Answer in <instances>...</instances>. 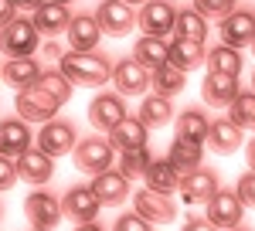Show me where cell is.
I'll list each match as a JSON object with an SVG mask.
<instances>
[{
  "label": "cell",
  "instance_id": "48",
  "mask_svg": "<svg viewBox=\"0 0 255 231\" xmlns=\"http://www.w3.org/2000/svg\"><path fill=\"white\" fill-rule=\"evenodd\" d=\"M252 89H255V72H252Z\"/></svg>",
  "mask_w": 255,
  "mask_h": 231
},
{
  "label": "cell",
  "instance_id": "17",
  "mask_svg": "<svg viewBox=\"0 0 255 231\" xmlns=\"http://www.w3.org/2000/svg\"><path fill=\"white\" fill-rule=\"evenodd\" d=\"M113 82H116V89L123 96H143L150 89V72L136 58H123L119 65H113Z\"/></svg>",
  "mask_w": 255,
  "mask_h": 231
},
{
  "label": "cell",
  "instance_id": "1",
  "mask_svg": "<svg viewBox=\"0 0 255 231\" xmlns=\"http://www.w3.org/2000/svg\"><path fill=\"white\" fill-rule=\"evenodd\" d=\"M58 68L75 85H106L113 78L109 58L99 55V51H68V55L58 58Z\"/></svg>",
  "mask_w": 255,
  "mask_h": 231
},
{
  "label": "cell",
  "instance_id": "35",
  "mask_svg": "<svg viewBox=\"0 0 255 231\" xmlns=\"http://www.w3.org/2000/svg\"><path fill=\"white\" fill-rule=\"evenodd\" d=\"M228 119L242 126V129H252L255 126V92H238V99L228 106Z\"/></svg>",
  "mask_w": 255,
  "mask_h": 231
},
{
  "label": "cell",
  "instance_id": "18",
  "mask_svg": "<svg viewBox=\"0 0 255 231\" xmlns=\"http://www.w3.org/2000/svg\"><path fill=\"white\" fill-rule=\"evenodd\" d=\"M102 24H99V17H92V14H79V17H72V24H68V31H65V38H68V44H72V51H96V44L102 41Z\"/></svg>",
  "mask_w": 255,
  "mask_h": 231
},
{
  "label": "cell",
  "instance_id": "12",
  "mask_svg": "<svg viewBox=\"0 0 255 231\" xmlns=\"http://www.w3.org/2000/svg\"><path fill=\"white\" fill-rule=\"evenodd\" d=\"M133 204H136V214H143V218L153 221V225H167V221L177 218L174 197H170V194H160V191H150V187H143V191L133 197Z\"/></svg>",
  "mask_w": 255,
  "mask_h": 231
},
{
  "label": "cell",
  "instance_id": "53",
  "mask_svg": "<svg viewBox=\"0 0 255 231\" xmlns=\"http://www.w3.org/2000/svg\"><path fill=\"white\" fill-rule=\"evenodd\" d=\"M0 78H3V75H0Z\"/></svg>",
  "mask_w": 255,
  "mask_h": 231
},
{
  "label": "cell",
  "instance_id": "29",
  "mask_svg": "<svg viewBox=\"0 0 255 231\" xmlns=\"http://www.w3.org/2000/svg\"><path fill=\"white\" fill-rule=\"evenodd\" d=\"M170 160H174V167L180 173H191L201 167V160H204V143H191V139H184V136H177L174 143H170Z\"/></svg>",
  "mask_w": 255,
  "mask_h": 231
},
{
  "label": "cell",
  "instance_id": "27",
  "mask_svg": "<svg viewBox=\"0 0 255 231\" xmlns=\"http://www.w3.org/2000/svg\"><path fill=\"white\" fill-rule=\"evenodd\" d=\"M201 61H208L204 41L174 38V44H170V65H174V68H180V72H194V68H201Z\"/></svg>",
  "mask_w": 255,
  "mask_h": 231
},
{
  "label": "cell",
  "instance_id": "14",
  "mask_svg": "<svg viewBox=\"0 0 255 231\" xmlns=\"http://www.w3.org/2000/svg\"><path fill=\"white\" fill-rule=\"evenodd\" d=\"M218 191H221V187H218V173L215 170L197 167V170H191V173L180 177V194H184L187 204H208Z\"/></svg>",
  "mask_w": 255,
  "mask_h": 231
},
{
  "label": "cell",
  "instance_id": "40",
  "mask_svg": "<svg viewBox=\"0 0 255 231\" xmlns=\"http://www.w3.org/2000/svg\"><path fill=\"white\" fill-rule=\"evenodd\" d=\"M235 191H238V197H242V204H245V208H255V170L245 173V177L238 180Z\"/></svg>",
  "mask_w": 255,
  "mask_h": 231
},
{
  "label": "cell",
  "instance_id": "15",
  "mask_svg": "<svg viewBox=\"0 0 255 231\" xmlns=\"http://www.w3.org/2000/svg\"><path fill=\"white\" fill-rule=\"evenodd\" d=\"M126 119V106H123V99L113 96V92H102L89 102V122L102 129V133H109L113 126H119Z\"/></svg>",
  "mask_w": 255,
  "mask_h": 231
},
{
  "label": "cell",
  "instance_id": "42",
  "mask_svg": "<svg viewBox=\"0 0 255 231\" xmlns=\"http://www.w3.org/2000/svg\"><path fill=\"white\" fill-rule=\"evenodd\" d=\"M184 231H221V228H215L208 218H191V221L184 225Z\"/></svg>",
  "mask_w": 255,
  "mask_h": 231
},
{
  "label": "cell",
  "instance_id": "50",
  "mask_svg": "<svg viewBox=\"0 0 255 231\" xmlns=\"http://www.w3.org/2000/svg\"><path fill=\"white\" fill-rule=\"evenodd\" d=\"M34 231H41V228H34Z\"/></svg>",
  "mask_w": 255,
  "mask_h": 231
},
{
  "label": "cell",
  "instance_id": "34",
  "mask_svg": "<svg viewBox=\"0 0 255 231\" xmlns=\"http://www.w3.org/2000/svg\"><path fill=\"white\" fill-rule=\"evenodd\" d=\"M34 85H38V89H44L48 96H55V99L61 102V106H65V102L72 99V92H75V89H72L75 82H72V78L65 75L61 68H55V72H41V78L34 82Z\"/></svg>",
  "mask_w": 255,
  "mask_h": 231
},
{
  "label": "cell",
  "instance_id": "44",
  "mask_svg": "<svg viewBox=\"0 0 255 231\" xmlns=\"http://www.w3.org/2000/svg\"><path fill=\"white\" fill-rule=\"evenodd\" d=\"M245 156H249V167H252V170H255V139H252V143H249V146H245Z\"/></svg>",
  "mask_w": 255,
  "mask_h": 231
},
{
  "label": "cell",
  "instance_id": "6",
  "mask_svg": "<svg viewBox=\"0 0 255 231\" xmlns=\"http://www.w3.org/2000/svg\"><path fill=\"white\" fill-rule=\"evenodd\" d=\"M242 218H245V204H242V197L238 191H218L211 201H208V221L215 225V228H238L242 225Z\"/></svg>",
  "mask_w": 255,
  "mask_h": 231
},
{
  "label": "cell",
  "instance_id": "32",
  "mask_svg": "<svg viewBox=\"0 0 255 231\" xmlns=\"http://www.w3.org/2000/svg\"><path fill=\"white\" fill-rule=\"evenodd\" d=\"M208 129H211V119L201 109H187L177 116V136H184L191 143H208Z\"/></svg>",
  "mask_w": 255,
  "mask_h": 231
},
{
  "label": "cell",
  "instance_id": "45",
  "mask_svg": "<svg viewBox=\"0 0 255 231\" xmlns=\"http://www.w3.org/2000/svg\"><path fill=\"white\" fill-rule=\"evenodd\" d=\"M75 231H106L102 225H96V221H85V225H79Z\"/></svg>",
  "mask_w": 255,
  "mask_h": 231
},
{
  "label": "cell",
  "instance_id": "38",
  "mask_svg": "<svg viewBox=\"0 0 255 231\" xmlns=\"http://www.w3.org/2000/svg\"><path fill=\"white\" fill-rule=\"evenodd\" d=\"M113 231H153V221H146L143 214L129 211V214H119V218H116Z\"/></svg>",
  "mask_w": 255,
  "mask_h": 231
},
{
  "label": "cell",
  "instance_id": "3",
  "mask_svg": "<svg viewBox=\"0 0 255 231\" xmlns=\"http://www.w3.org/2000/svg\"><path fill=\"white\" fill-rule=\"evenodd\" d=\"M75 167H79L82 173H102V170H109L113 167V143H109V136L102 139V136H89V139H79L75 143Z\"/></svg>",
  "mask_w": 255,
  "mask_h": 231
},
{
  "label": "cell",
  "instance_id": "28",
  "mask_svg": "<svg viewBox=\"0 0 255 231\" xmlns=\"http://www.w3.org/2000/svg\"><path fill=\"white\" fill-rule=\"evenodd\" d=\"M136 119L146 129H160V126H167V122L174 119V106H170V99H163V96H146L139 102Z\"/></svg>",
  "mask_w": 255,
  "mask_h": 231
},
{
  "label": "cell",
  "instance_id": "13",
  "mask_svg": "<svg viewBox=\"0 0 255 231\" xmlns=\"http://www.w3.org/2000/svg\"><path fill=\"white\" fill-rule=\"evenodd\" d=\"M34 146V136H31V126L27 119H0V153L17 160L20 153H27Z\"/></svg>",
  "mask_w": 255,
  "mask_h": 231
},
{
  "label": "cell",
  "instance_id": "37",
  "mask_svg": "<svg viewBox=\"0 0 255 231\" xmlns=\"http://www.w3.org/2000/svg\"><path fill=\"white\" fill-rule=\"evenodd\" d=\"M238 0H194V10L201 14V17H228L232 10H235Z\"/></svg>",
  "mask_w": 255,
  "mask_h": 231
},
{
  "label": "cell",
  "instance_id": "25",
  "mask_svg": "<svg viewBox=\"0 0 255 231\" xmlns=\"http://www.w3.org/2000/svg\"><path fill=\"white\" fill-rule=\"evenodd\" d=\"M68 24H72V10L65 3L44 0L34 10V27H38L41 34H61V31H68Z\"/></svg>",
  "mask_w": 255,
  "mask_h": 231
},
{
  "label": "cell",
  "instance_id": "22",
  "mask_svg": "<svg viewBox=\"0 0 255 231\" xmlns=\"http://www.w3.org/2000/svg\"><path fill=\"white\" fill-rule=\"evenodd\" d=\"M109 143H113V150L119 153H126V150H143L146 146V126L133 119V116H126L119 126L109 129Z\"/></svg>",
  "mask_w": 255,
  "mask_h": 231
},
{
  "label": "cell",
  "instance_id": "21",
  "mask_svg": "<svg viewBox=\"0 0 255 231\" xmlns=\"http://www.w3.org/2000/svg\"><path fill=\"white\" fill-rule=\"evenodd\" d=\"M133 58H136L139 65L153 75L157 68H163V65H170V44L163 38H153V34H143V38L136 41V48H133Z\"/></svg>",
  "mask_w": 255,
  "mask_h": 231
},
{
  "label": "cell",
  "instance_id": "43",
  "mask_svg": "<svg viewBox=\"0 0 255 231\" xmlns=\"http://www.w3.org/2000/svg\"><path fill=\"white\" fill-rule=\"evenodd\" d=\"M14 3H17L20 10H38V7L44 3V0H14Z\"/></svg>",
  "mask_w": 255,
  "mask_h": 231
},
{
  "label": "cell",
  "instance_id": "49",
  "mask_svg": "<svg viewBox=\"0 0 255 231\" xmlns=\"http://www.w3.org/2000/svg\"><path fill=\"white\" fill-rule=\"evenodd\" d=\"M228 231H245V228H228Z\"/></svg>",
  "mask_w": 255,
  "mask_h": 231
},
{
  "label": "cell",
  "instance_id": "31",
  "mask_svg": "<svg viewBox=\"0 0 255 231\" xmlns=\"http://www.w3.org/2000/svg\"><path fill=\"white\" fill-rule=\"evenodd\" d=\"M150 89H157V96L170 99V96H180L187 89V72H180L174 65H163L150 75Z\"/></svg>",
  "mask_w": 255,
  "mask_h": 231
},
{
  "label": "cell",
  "instance_id": "19",
  "mask_svg": "<svg viewBox=\"0 0 255 231\" xmlns=\"http://www.w3.org/2000/svg\"><path fill=\"white\" fill-rule=\"evenodd\" d=\"M92 191H96V197L102 201V208H106V204L116 208V204H123V201L129 197V180L119 170H102V173L92 177Z\"/></svg>",
  "mask_w": 255,
  "mask_h": 231
},
{
  "label": "cell",
  "instance_id": "23",
  "mask_svg": "<svg viewBox=\"0 0 255 231\" xmlns=\"http://www.w3.org/2000/svg\"><path fill=\"white\" fill-rule=\"evenodd\" d=\"M208 143H211V150H215V153L232 156L238 146L245 143V139H242V126H235L228 116H225V119H215V122H211V129H208Z\"/></svg>",
  "mask_w": 255,
  "mask_h": 231
},
{
  "label": "cell",
  "instance_id": "36",
  "mask_svg": "<svg viewBox=\"0 0 255 231\" xmlns=\"http://www.w3.org/2000/svg\"><path fill=\"white\" fill-rule=\"evenodd\" d=\"M150 163H153V156H150V150H146V146H143V150H126V153H119V173H123L126 180L143 177Z\"/></svg>",
  "mask_w": 255,
  "mask_h": 231
},
{
  "label": "cell",
  "instance_id": "26",
  "mask_svg": "<svg viewBox=\"0 0 255 231\" xmlns=\"http://www.w3.org/2000/svg\"><path fill=\"white\" fill-rule=\"evenodd\" d=\"M0 75H3V82L10 85V89H31L34 82L41 78V68L34 58H10L3 68H0Z\"/></svg>",
  "mask_w": 255,
  "mask_h": 231
},
{
  "label": "cell",
  "instance_id": "41",
  "mask_svg": "<svg viewBox=\"0 0 255 231\" xmlns=\"http://www.w3.org/2000/svg\"><path fill=\"white\" fill-rule=\"evenodd\" d=\"M17 3H14V0H0V27H7V24H10V20L17 17Z\"/></svg>",
  "mask_w": 255,
  "mask_h": 231
},
{
  "label": "cell",
  "instance_id": "11",
  "mask_svg": "<svg viewBox=\"0 0 255 231\" xmlns=\"http://www.w3.org/2000/svg\"><path fill=\"white\" fill-rule=\"evenodd\" d=\"M177 10L170 7V0H146V7L136 14V24L143 27V34H153V38H163L174 31Z\"/></svg>",
  "mask_w": 255,
  "mask_h": 231
},
{
  "label": "cell",
  "instance_id": "5",
  "mask_svg": "<svg viewBox=\"0 0 255 231\" xmlns=\"http://www.w3.org/2000/svg\"><path fill=\"white\" fill-rule=\"evenodd\" d=\"M61 201L55 197V194L48 191H31L27 197H24V218L34 225V228L41 231H51L55 225L61 221Z\"/></svg>",
  "mask_w": 255,
  "mask_h": 231
},
{
  "label": "cell",
  "instance_id": "7",
  "mask_svg": "<svg viewBox=\"0 0 255 231\" xmlns=\"http://www.w3.org/2000/svg\"><path fill=\"white\" fill-rule=\"evenodd\" d=\"M75 143H79V133H75L72 122H58V119H51V122L41 126V133H38V150H44L48 156L72 153Z\"/></svg>",
  "mask_w": 255,
  "mask_h": 231
},
{
  "label": "cell",
  "instance_id": "33",
  "mask_svg": "<svg viewBox=\"0 0 255 231\" xmlns=\"http://www.w3.org/2000/svg\"><path fill=\"white\" fill-rule=\"evenodd\" d=\"M174 34L177 38H187V41H204L208 38V17H201L194 7L191 10H180L174 20Z\"/></svg>",
  "mask_w": 255,
  "mask_h": 231
},
{
  "label": "cell",
  "instance_id": "4",
  "mask_svg": "<svg viewBox=\"0 0 255 231\" xmlns=\"http://www.w3.org/2000/svg\"><path fill=\"white\" fill-rule=\"evenodd\" d=\"M61 102L55 96H48L44 89L31 85V89H20L17 92V116L27 122H51L58 116Z\"/></svg>",
  "mask_w": 255,
  "mask_h": 231
},
{
  "label": "cell",
  "instance_id": "46",
  "mask_svg": "<svg viewBox=\"0 0 255 231\" xmlns=\"http://www.w3.org/2000/svg\"><path fill=\"white\" fill-rule=\"evenodd\" d=\"M51 3H65V7H68V3H75V0H51Z\"/></svg>",
  "mask_w": 255,
  "mask_h": 231
},
{
  "label": "cell",
  "instance_id": "9",
  "mask_svg": "<svg viewBox=\"0 0 255 231\" xmlns=\"http://www.w3.org/2000/svg\"><path fill=\"white\" fill-rule=\"evenodd\" d=\"M221 44H228V48H249L255 44V14L249 10H232L228 17H221Z\"/></svg>",
  "mask_w": 255,
  "mask_h": 231
},
{
  "label": "cell",
  "instance_id": "16",
  "mask_svg": "<svg viewBox=\"0 0 255 231\" xmlns=\"http://www.w3.org/2000/svg\"><path fill=\"white\" fill-rule=\"evenodd\" d=\"M17 173H20V180L41 187V184H48V180L55 177V156H48L44 150L31 146L27 153L17 156Z\"/></svg>",
  "mask_w": 255,
  "mask_h": 231
},
{
  "label": "cell",
  "instance_id": "8",
  "mask_svg": "<svg viewBox=\"0 0 255 231\" xmlns=\"http://www.w3.org/2000/svg\"><path fill=\"white\" fill-rule=\"evenodd\" d=\"M96 17H99V24H102V31H106V34H113V38L129 34V31H133V24H136L133 3H126V0H102Z\"/></svg>",
  "mask_w": 255,
  "mask_h": 231
},
{
  "label": "cell",
  "instance_id": "2",
  "mask_svg": "<svg viewBox=\"0 0 255 231\" xmlns=\"http://www.w3.org/2000/svg\"><path fill=\"white\" fill-rule=\"evenodd\" d=\"M41 44V31L34 27V20L14 17L7 27H0V51L7 58H34Z\"/></svg>",
  "mask_w": 255,
  "mask_h": 231
},
{
  "label": "cell",
  "instance_id": "52",
  "mask_svg": "<svg viewBox=\"0 0 255 231\" xmlns=\"http://www.w3.org/2000/svg\"><path fill=\"white\" fill-rule=\"evenodd\" d=\"M252 48H255V44H252Z\"/></svg>",
  "mask_w": 255,
  "mask_h": 231
},
{
  "label": "cell",
  "instance_id": "30",
  "mask_svg": "<svg viewBox=\"0 0 255 231\" xmlns=\"http://www.w3.org/2000/svg\"><path fill=\"white\" fill-rule=\"evenodd\" d=\"M208 72H215V75H232L238 78L242 75V51L238 48H228V44H218L208 51Z\"/></svg>",
  "mask_w": 255,
  "mask_h": 231
},
{
  "label": "cell",
  "instance_id": "20",
  "mask_svg": "<svg viewBox=\"0 0 255 231\" xmlns=\"http://www.w3.org/2000/svg\"><path fill=\"white\" fill-rule=\"evenodd\" d=\"M242 92V85H238V78L232 75H215V72H208L204 78V89H201V96L208 106H215V109H225V106H232Z\"/></svg>",
  "mask_w": 255,
  "mask_h": 231
},
{
  "label": "cell",
  "instance_id": "24",
  "mask_svg": "<svg viewBox=\"0 0 255 231\" xmlns=\"http://www.w3.org/2000/svg\"><path fill=\"white\" fill-rule=\"evenodd\" d=\"M180 177H184V173L174 167V160H170V156H167V160H153V163L146 167V173H143L146 187H150V191H160V194L180 191Z\"/></svg>",
  "mask_w": 255,
  "mask_h": 231
},
{
  "label": "cell",
  "instance_id": "10",
  "mask_svg": "<svg viewBox=\"0 0 255 231\" xmlns=\"http://www.w3.org/2000/svg\"><path fill=\"white\" fill-rule=\"evenodd\" d=\"M61 211L68 214L72 221L85 225V221H96V218H99V211H102V201L96 197L92 184H89V187H85V184H79V187H72V191L65 194V201H61Z\"/></svg>",
  "mask_w": 255,
  "mask_h": 231
},
{
  "label": "cell",
  "instance_id": "51",
  "mask_svg": "<svg viewBox=\"0 0 255 231\" xmlns=\"http://www.w3.org/2000/svg\"><path fill=\"white\" fill-rule=\"evenodd\" d=\"M252 129H255V126H252Z\"/></svg>",
  "mask_w": 255,
  "mask_h": 231
},
{
  "label": "cell",
  "instance_id": "47",
  "mask_svg": "<svg viewBox=\"0 0 255 231\" xmlns=\"http://www.w3.org/2000/svg\"><path fill=\"white\" fill-rule=\"evenodd\" d=\"M126 3H146V0H126Z\"/></svg>",
  "mask_w": 255,
  "mask_h": 231
},
{
  "label": "cell",
  "instance_id": "39",
  "mask_svg": "<svg viewBox=\"0 0 255 231\" xmlns=\"http://www.w3.org/2000/svg\"><path fill=\"white\" fill-rule=\"evenodd\" d=\"M17 180H20V173H17V160H10V156L0 153V191H10V187H14Z\"/></svg>",
  "mask_w": 255,
  "mask_h": 231
}]
</instances>
